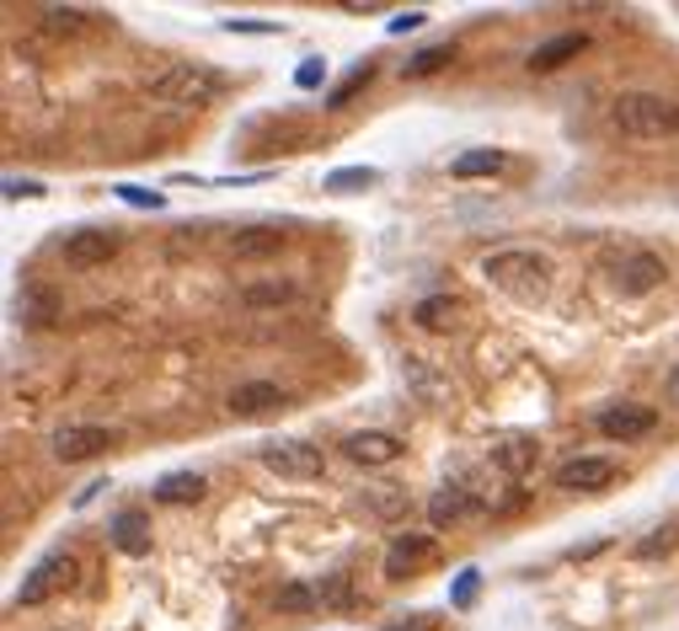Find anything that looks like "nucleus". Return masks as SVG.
Returning <instances> with one entry per match:
<instances>
[{"label": "nucleus", "instance_id": "obj_1", "mask_svg": "<svg viewBox=\"0 0 679 631\" xmlns=\"http://www.w3.org/2000/svg\"><path fill=\"white\" fill-rule=\"evenodd\" d=\"M482 279L530 306V300H546V289H552V257L535 247H503V252L482 257Z\"/></svg>", "mask_w": 679, "mask_h": 631}, {"label": "nucleus", "instance_id": "obj_2", "mask_svg": "<svg viewBox=\"0 0 679 631\" xmlns=\"http://www.w3.org/2000/svg\"><path fill=\"white\" fill-rule=\"evenodd\" d=\"M150 102L161 108H209L231 91V81L214 70V64H198V60H183V64H166L161 75H150Z\"/></svg>", "mask_w": 679, "mask_h": 631}, {"label": "nucleus", "instance_id": "obj_3", "mask_svg": "<svg viewBox=\"0 0 679 631\" xmlns=\"http://www.w3.org/2000/svg\"><path fill=\"white\" fill-rule=\"evenodd\" d=\"M610 124L626 139H675L679 134V102L669 97H653V91H626L610 108Z\"/></svg>", "mask_w": 679, "mask_h": 631}, {"label": "nucleus", "instance_id": "obj_4", "mask_svg": "<svg viewBox=\"0 0 679 631\" xmlns=\"http://www.w3.org/2000/svg\"><path fill=\"white\" fill-rule=\"evenodd\" d=\"M664 279H669V262L658 252H616L610 257V284H616L620 295H631V300L664 289Z\"/></svg>", "mask_w": 679, "mask_h": 631}, {"label": "nucleus", "instance_id": "obj_5", "mask_svg": "<svg viewBox=\"0 0 679 631\" xmlns=\"http://www.w3.org/2000/svg\"><path fill=\"white\" fill-rule=\"evenodd\" d=\"M257 455H262V466H268V471H279V477H289V482H316V477L326 471L321 449L306 444V440H268Z\"/></svg>", "mask_w": 679, "mask_h": 631}, {"label": "nucleus", "instance_id": "obj_6", "mask_svg": "<svg viewBox=\"0 0 679 631\" xmlns=\"http://www.w3.org/2000/svg\"><path fill=\"white\" fill-rule=\"evenodd\" d=\"M75 583V557L70 552H54V557H44L38 568L22 578V589H16V610H33V605H44V599H54L60 589Z\"/></svg>", "mask_w": 679, "mask_h": 631}, {"label": "nucleus", "instance_id": "obj_7", "mask_svg": "<svg viewBox=\"0 0 679 631\" xmlns=\"http://www.w3.org/2000/svg\"><path fill=\"white\" fill-rule=\"evenodd\" d=\"M439 562V541L433 535H396L391 546H385V578L391 583H402V578H418L423 568Z\"/></svg>", "mask_w": 679, "mask_h": 631}, {"label": "nucleus", "instance_id": "obj_8", "mask_svg": "<svg viewBox=\"0 0 679 631\" xmlns=\"http://www.w3.org/2000/svg\"><path fill=\"white\" fill-rule=\"evenodd\" d=\"M119 252V231H97V225H86V231H70L60 242V257L70 268H97V262H108V257Z\"/></svg>", "mask_w": 679, "mask_h": 631}, {"label": "nucleus", "instance_id": "obj_9", "mask_svg": "<svg viewBox=\"0 0 679 631\" xmlns=\"http://www.w3.org/2000/svg\"><path fill=\"white\" fill-rule=\"evenodd\" d=\"M610 482H616V460H605V455H578L556 471V487H567V493H600Z\"/></svg>", "mask_w": 679, "mask_h": 631}, {"label": "nucleus", "instance_id": "obj_10", "mask_svg": "<svg viewBox=\"0 0 679 631\" xmlns=\"http://www.w3.org/2000/svg\"><path fill=\"white\" fill-rule=\"evenodd\" d=\"M653 429H658V412H653V407H610V412H600V434L616 444L647 440Z\"/></svg>", "mask_w": 679, "mask_h": 631}, {"label": "nucleus", "instance_id": "obj_11", "mask_svg": "<svg viewBox=\"0 0 679 631\" xmlns=\"http://www.w3.org/2000/svg\"><path fill=\"white\" fill-rule=\"evenodd\" d=\"M402 455H407V444L396 434H380V429H365V434L348 440V460H359V466H391Z\"/></svg>", "mask_w": 679, "mask_h": 631}, {"label": "nucleus", "instance_id": "obj_12", "mask_svg": "<svg viewBox=\"0 0 679 631\" xmlns=\"http://www.w3.org/2000/svg\"><path fill=\"white\" fill-rule=\"evenodd\" d=\"M236 418H262V412H273V407H284V391L273 385V380H247V385H236L231 391V401H225Z\"/></svg>", "mask_w": 679, "mask_h": 631}, {"label": "nucleus", "instance_id": "obj_13", "mask_svg": "<svg viewBox=\"0 0 679 631\" xmlns=\"http://www.w3.org/2000/svg\"><path fill=\"white\" fill-rule=\"evenodd\" d=\"M583 49H589V33H556V38H546V44H535V49H530V70H535V75L561 70L567 60H578Z\"/></svg>", "mask_w": 679, "mask_h": 631}, {"label": "nucleus", "instance_id": "obj_14", "mask_svg": "<svg viewBox=\"0 0 679 631\" xmlns=\"http://www.w3.org/2000/svg\"><path fill=\"white\" fill-rule=\"evenodd\" d=\"M284 231L279 225H251V231H236L231 236V257H242V262H257V257H273V252H284Z\"/></svg>", "mask_w": 679, "mask_h": 631}, {"label": "nucleus", "instance_id": "obj_15", "mask_svg": "<svg viewBox=\"0 0 679 631\" xmlns=\"http://www.w3.org/2000/svg\"><path fill=\"white\" fill-rule=\"evenodd\" d=\"M108 444H113L108 429H60V434H54V455H60V460H91V455H102Z\"/></svg>", "mask_w": 679, "mask_h": 631}, {"label": "nucleus", "instance_id": "obj_16", "mask_svg": "<svg viewBox=\"0 0 679 631\" xmlns=\"http://www.w3.org/2000/svg\"><path fill=\"white\" fill-rule=\"evenodd\" d=\"M113 546H119L124 557H145V552H150V519H145L139 508H124V514L113 519Z\"/></svg>", "mask_w": 679, "mask_h": 631}, {"label": "nucleus", "instance_id": "obj_17", "mask_svg": "<svg viewBox=\"0 0 679 631\" xmlns=\"http://www.w3.org/2000/svg\"><path fill=\"white\" fill-rule=\"evenodd\" d=\"M466 514H471V493H466L460 482H444V487L429 498L433 530H449V524H455V519H466Z\"/></svg>", "mask_w": 679, "mask_h": 631}, {"label": "nucleus", "instance_id": "obj_18", "mask_svg": "<svg viewBox=\"0 0 679 631\" xmlns=\"http://www.w3.org/2000/svg\"><path fill=\"white\" fill-rule=\"evenodd\" d=\"M203 477L198 471H172V477H161L156 482V504H172V508H183V504H198L203 498Z\"/></svg>", "mask_w": 679, "mask_h": 631}, {"label": "nucleus", "instance_id": "obj_19", "mask_svg": "<svg viewBox=\"0 0 679 631\" xmlns=\"http://www.w3.org/2000/svg\"><path fill=\"white\" fill-rule=\"evenodd\" d=\"M535 455H541V444L524 440V434H514V440L493 444V466H497V471H508V477H524V471L535 466Z\"/></svg>", "mask_w": 679, "mask_h": 631}, {"label": "nucleus", "instance_id": "obj_20", "mask_svg": "<svg viewBox=\"0 0 679 631\" xmlns=\"http://www.w3.org/2000/svg\"><path fill=\"white\" fill-rule=\"evenodd\" d=\"M503 166H508V156H503V150H466V156H455V166H449V172H455L460 183H471V177H497Z\"/></svg>", "mask_w": 679, "mask_h": 631}, {"label": "nucleus", "instance_id": "obj_21", "mask_svg": "<svg viewBox=\"0 0 679 631\" xmlns=\"http://www.w3.org/2000/svg\"><path fill=\"white\" fill-rule=\"evenodd\" d=\"M449 60H455V44H429V49H418L412 60H402V81H423L433 70H444Z\"/></svg>", "mask_w": 679, "mask_h": 631}, {"label": "nucleus", "instance_id": "obj_22", "mask_svg": "<svg viewBox=\"0 0 679 631\" xmlns=\"http://www.w3.org/2000/svg\"><path fill=\"white\" fill-rule=\"evenodd\" d=\"M16 311H22L27 326H49V321H54V295L38 289V284H27V289L16 295Z\"/></svg>", "mask_w": 679, "mask_h": 631}, {"label": "nucleus", "instance_id": "obj_23", "mask_svg": "<svg viewBox=\"0 0 679 631\" xmlns=\"http://www.w3.org/2000/svg\"><path fill=\"white\" fill-rule=\"evenodd\" d=\"M316 605H321V589H306V583H284L279 599H273L279 616H300V610H316Z\"/></svg>", "mask_w": 679, "mask_h": 631}, {"label": "nucleus", "instance_id": "obj_24", "mask_svg": "<svg viewBox=\"0 0 679 631\" xmlns=\"http://www.w3.org/2000/svg\"><path fill=\"white\" fill-rule=\"evenodd\" d=\"M380 183V172L374 166H343V172H326V188L332 193H365Z\"/></svg>", "mask_w": 679, "mask_h": 631}, {"label": "nucleus", "instance_id": "obj_25", "mask_svg": "<svg viewBox=\"0 0 679 631\" xmlns=\"http://www.w3.org/2000/svg\"><path fill=\"white\" fill-rule=\"evenodd\" d=\"M370 81H374V64H354V70L343 75V86L326 97V108H348V102H354V91H365Z\"/></svg>", "mask_w": 679, "mask_h": 631}, {"label": "nucleus", "instance_id": "obj_26", "mask_svg": "<svg viewBox=\"0 0 679 631\" xmlns=\"http://www.w3.org/2000/svg\"><path fill=\"white\" fill-rule=\"evenodd\" d=\"M675 546H679V530H675V524H664V530L642 535L631 552H637V562H653V557H664V552H675Z\"/></svg>", "mask_w": 679, "mask_h": 631}, {"label": "nucleus", "instance_id": "obj_27", "mask_svg": "<svg viewBox=\"0 0 679 631\" xmlns=\"http://www.w3.org/2000/svg\"><path fill=\"white\" fill-rule=\"evenodd\" d=\"M449 311H455L449 295H433V300H423V306L412 311V321H418L423 332H444V326H449Z\"/></svg>", "mask_w": 679, "mask_h": 631}, {"label": "nucleus", "instance_id": "obj_28", "mask_svg": "<svg viewBox=\"0 0 679 631\" xmlns=\"http://www.w3.org/2000/svg\"><path fill=\"white\" fill-rule=\"evenodd\" d=\"M44 27L70 38V33H81V27H86V11H75V5H44Z\"/></svg>", "mask_w": 679, "mask_h": 631}, {"label": "nucleus", "instance_id": "obj_29", "mask_svg": "<svg viewBox=\"0 0 679 631\" xmlns=\"http://www.w3.org/2000/svg\"><path fill=\"white\" fill-rule=\"evenodd\" d=\"M477 594H482V572L466 568L460 578H455V589H449V605H455V610H471V605H477Z\"/></svg>", "mask_w": 679, "mask_h": 631}, {"label": "nucleus", "instance_id": "obj_30", "mask_svg": "<svg viewBox=\"0 0 679 631\" xmlns=\"http://www.w3.org/2000/svg\"><path fill=\"white\" fill-rule=\"evenodd\" d=\"M295 300V284H257L247 289V306H289Z\"/></svg>", "mask_w": 679, "mask_h": 631}, {"label": "nucleus", "instance_id": "obj_31", "mask_svg": "<svg viewBox=\"0 0 679 631\" xmlns=\"http://www.w3.org/2000/svg\"><path fill=\"white\" fill-rule=\"evenodd\" d=\"M444 621L439 616H429V610H418V616H407V621H391L385 631H439Z\"/></svg>", "mask_w": 679, "mask_h": 631}, {"label": "nucleus", "instance_id": "obj_32", "mask_svg": "<svg viewBox=\"0 0 679 631\" xmlns=\"http://www.w3.org/2000/svg\"><path fill=\"white\" fill-rule=\"evenodd\" d=\"M119 198H124V203H139V209H161V193L134 188V183H124V188H119Z\"/></svg>", "mask_w": 679, "mask_h": 631}, {"label": "nucleus", "instance_id": "obj_33", "mask_svg": "<svg viewBox=\"0 0 679 631\" xmlns=\"http://www.w3.org/2000/svg\"><path fill=\"white\" fill-rule=\"evenodd\" d=\"M5 198H44V183H33V177H5Z\"/></svg>", "mask_w": 679, "mask_h": 631}, {"label": "nucleus", "instance_id": "obj_34", "mask_svg": "<svg viewBox=\"0 0 679 631\" xmlns=\"http://www.w3.org/2000/svg\"><path fill=\"white\" fill-rule=\"evenodd\" d=\"M321 75H326V64H321V60H306V64H300V75H295V81H300V86H316Z\"/></svg>", "mask_w": 679, "mask_h": 631}, {"label": "nucleus", "instance_id": "obj_35", "mask_svg": "<svg viewBox=\"0 0 679 631\" xmlns=\"http://www.w3.org/2000/svg\"><path fill=\"white\" fill-rule=\"evenodd\" d=\"M418 27H423V11H407V16L391 22V33H418Z\"/></svg>", "mask_w": 679, "mask_h": 631}, {"label": "nucleus", "instance_id": "obj_36", "mask_svg": "<svg viewBox=\"0 0 679 631\" xmlns=\"http://www.w3.org/2000/svg\"><path fill=\"white\" fill-rule=\"evenodd\" d=\"M225 33H279L273 22H225Z\"/></svg>", "mask_w": 679, "mask_h": 631}, {"label": "nucleus", "instance_id": "obj_37", "mask_svg": "<svg viewBox=\"0 0 679 631\" xmlns=\"http://www.w3.org/2000/svg\"><path fill=\"white\" fill-rule=\"evenodd\" d=\"M664 391H669V401H675V407H679V364H675V370H669V380H664Z\"/></svg>", "mask_w": 679, "mask_h": 631}]
</instances>
